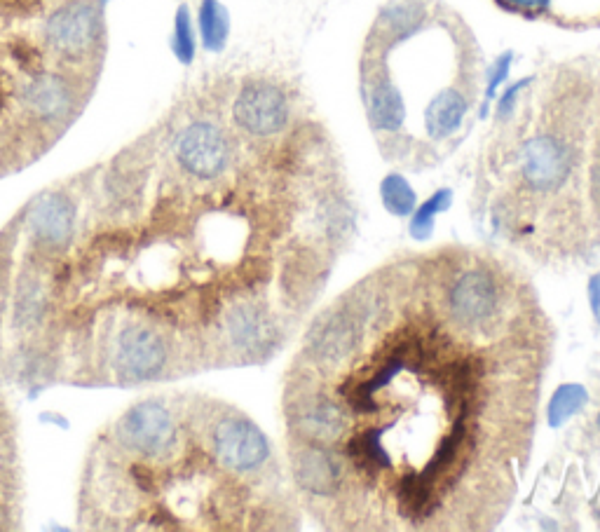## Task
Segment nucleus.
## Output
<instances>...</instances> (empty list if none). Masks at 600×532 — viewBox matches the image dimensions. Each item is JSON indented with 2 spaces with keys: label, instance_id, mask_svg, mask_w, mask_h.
<instances>
[{
  "label": "nucleus",
  "instance_id": "f257e3e1",
  "mask_svg": "<svg viewBox=\"0 0 600 532\" xmlns=\"http://www.w3.org/2000/svg\"><path fill=\"white\" fill-rule=\"evenodd\" d=\"M282 207L244 169L183 172L139 136L31 195L0 228L45 296L33 390H143L216 371L225 315L272 296Z\"/></svg>",
  "mask_w": 600,
  "mask_h": 532
},
{
  "label": "nucleus",
  "instance_id": "f03ea898",
  "mask_svg": "<svg viewBox=\"0 0 600 532\" xmlns=\"http://www.w3.org/2000/svg\"><path fill=\"white\" fill-rule=\"evenodd\" d=\"M357 343L331 368L289 373L329 394L343 472L338 530H486L528 467L549 364L547 317L474 336L436 305L427 256L394 261L345 291Z\"/></svg>",
  "mask_w": 600,
  "mask_h": 532
},
{
  "label": "nucleus",
  "instance_id": "7ed1b4c3",
  "mask_svg": "<svg viewBox=\"0 0 600 532\" xmlns=\"http://www.w3.org/2000/svg\"><path fill=\"white\" fill-rule=\"evenodd\" d=\"M75 518L104 532L258 530L282 521V500L225 472L204 441L193 392H153L92 439Z\"/></svg>",
  "mask_w": 600,
  "mask_h": 532
},
{
  "label": "nucleus",
  "instance_id": "20e7f679",
  "mask_svg": "<svg viewBox=\"0 0 600 532\" xmlns=\"http://www.w3.org/2000/svg\"><path fill=\"white\" fill-rule=\"evenodd\" d=\"M104 0H0V181L50 153L104 71Z\"/></svg>",
  "mask_w": 600,
  "mask_h": 532
},
{
  "label": "nucleus",
  "instance_id": "39448f33",
  "mask_svg": "<svg viewBox=\"0 0 600 532\" xmlns=\"http://www.w3.org/2000/svg\"><path fill=\"white\" fill-rule=\"evenodd\" d=\"M202 436L225 472L263 493H282V469L268 434L242 408L193 392Z\"/></svg>",
  "mask_w": 600,
  "mask_h": 532
},
{
  "label": "nucleus",
  "instance_id": "423d86ee",
  "mask_svg": "<svg viewBox=\"0 0 600 532\" xmlns=\"http://www.w3.org/2000/svg\"><path fill=\"white\" fill-rule=\"evenodd\" d=\"M577 150L563 136L542 132L530 136L518 150L516 172L525 200L554 202L575 179Z\"/></svg>",
  "mask_w": 600,
  "mask_h": 532
},
{
  "label": "nucleus",
  "instance_id": "0eeeda50",
  "mask_svg": "<svg viewBox=\"0 0 600 532\" xmlns=\"http://www.w3.org/2000/svg\"><path fill=\"white\" fill-rule=\"evenodd\" d=\"M230 122L249 141L275 139L291 122L289 94L270 80H244L230 101Z\"/></svg>",
  "mask_w": 600,
  "mask_h": 532
},
{
  "label": "nucleus",
  "instance_id": "6e6552de",
  "mask_svg": "<svg viewBox=\"0 0 600 532\" xmlns=\"http://www.w3.org/2000/svg\"><path fill=\"white\" fill-rule=\"evenodd\" d=\"M24 518V465L19 420L0 383V532L22 528Z\"/></svg>",
  "mask_w": 600,
  "mask_h": 532
},
{
  "label": "nucleus",
  "instance_id": "1a4fd4ad",
  "mask_svg": "<svg viewBox=\"0 0 600 532\" xmlns=\"http://www.w3.org/2000/svg\"><path fill=\"white\" fill-rule=\"evenodd\" d=\"M361 99L373 132L397 134L406 122V99L385 68L368 66L361 78Z\"/></svg>",
  "mask_w": 600,
  "mask_h": 532
},
{
  "label": "nucleus",
  "instance_id": "9d476101",
  "mask_svg": "<svg viewBox=\"0 0 600 532\" xmlns=\"http://www.w3.org/2000/svg\"><path fill=\"white\" fill-rule=\"evenodd\" d=\"M469 113V101L458 87L436 92L425 108V129L432 141H446L460 132Z\"/></svg>",
  "mask_w": 600,
  "mask_h": 532
},
{
  "label": "nucleus",
  "instance_id": "9b49d317",
  "mask_svg": "<svg viewBox=\"0 0 600 532\" xmlns=\"http://www.w3.org/2000/svg\"><path fill=\"white\" fill-rule=\"evenodd\" d=\"M200 31H202V43L209 52H221L225 43H228L230 17H228V10H225L218 0H202Z\"/></svg>",
  "mask_w": 600,
  "mask_h": 532
},
{
  "label": "nucleus",
  "instance_id": "f8f14e48",
  "mask_svg": "<svg viewBox=\"0 0 600 532\" xmlns=\"http://www.w3.org/2000/svg\"><path fill=\"white\" fill-rule=\"evenodd\" d=\"M380 200H383V207L397 218L411 216L418 209V195H415L411 183L397 172L387 174L380 183Z\"/></svg>",
  "mask_w": 600,
  "mask_h": 532
},
{
  "label": "nucleus",
  "instance_id": "ddd939ff",
  "mask_svg": "<svg viewBox=\"0 0 600 532\" xmlns=\"http://www.w3.org/2000/svg\"><path fill=\"white\" fill-rule=\"evenodd\" d=\"M591 397L582 385H561L554 392L549 404V425L563 427L570 418H575L577 413H582Z\"/></svg>",
  "mask_w": 600,
  "mask_h": 532
},
{
  "label": "nucleus",
  "instance_id": "4468645a",
  "mask_svg": "<svg viewBox=\"0 0 600 532\" xmlns=\"http://www.w3.org/2000/svg\"><path fill=\"white\" fill-rule=\"evenodd\" d=\"M453 202V190L450 188H441L429 197L427 202H422L420 209L413 211V221L408 225V233H411L413 240H429L434 233V218L441 211H446Z\"/></svg>",
  "mask_w": 600,
  "mask_h": 532
},
{
  "label": "nucleus",
  "instance_id": "2eb2a0df",
  "mask_svg": "<svg viewBox=\"0 0 600 532\" xmlns=\"http://www.w3.org/2000/svg\"><path fill=\"white\" fill-rule=\"evenodd\" d=\"M174 50L179 54L181 61H190L195 54V40H193V26H190V10L183 5L176 15V33H174Z\"/></svg>",
  "mask_w": 600,
  "mask_h": 532
},
{
  "label": "nucleus",
  "instance_id": "dca6fc26",
  "mask_svg": "<svg viewBox=\"0 0 600 532\" xmlns=\"http://www.w3.org/2000/svg\"><path fill=\"white\" fill-rule=\"evenodd\" d=\"M511 64H514V52H504V54H500V57L495 59V64L490 66V71H488V87H486V104H483V111H481L483 118H486V115H488L490 101H495V97H497V87L504 85V80L509 78Z\"/></svg>",
  "mask_w": 600,
  "mask_h": 532
},
{
  "label": "nucleus",
  "instance_id": "f3484780",
  "mask_svg": "<svg viewBox=\"0 0 600 532\" xmlns=\"http://www.w3.org/2000/svg\"><path fill=\"white\" fill-rule=\"evenodd\" d=\"M530 83H533V78H523V80H518L516 85H509L507 90H504V94H500V99H497V106H495L497 120H509L511 115H514L516 104H518V97H521V92Z\"/></svg>",
  "mask_w": 600,
  "mask_h": 532
},
{
  "label": "nucleus",
  "instance_id": "a211bd4d",
  "mask_svg": "<svg viewBox=\"0 0 600 532\" xmlns=\"http://www.w3.org/2000/svg\"><path fill=\"white\" fill-rule=\"evenodd\" d=\"M589 305L593 319L600 324V272H596V275L589 279Z\"/></svg>",
  "mask_w": 600,
  "mask_h": 532
},
{
  "label": "nucleus",
  "instance_id": "6ab92c4d",
  "mask_svg": "<svg viewBox=\"0 0 600 532\" xmlns=\"http://www.w3.org/2000/svg\"><path fill=\"white\" fill-rule=\"evenodd\" d=\"M504 5H511V8L516 10H533L535 8V0H502Z\"/></svg>",
  "mask_w": 600,
  "mask_h": 532
},
{
  "label": "nucleus",
  "instance_id": "aec40b11",
  "mask_svg": "<svg viewBox=\"0 0 600 532\" xmlns=\"http://www.w3.org/2000/svg\"><path fill=\"white\" fill-rule=\"evenodd\" d=\"M551 0H535V10H549Z\"/></svg>",
  "mask_w": 600,
  "mask_h": 532
},
{
  "label": "nucleus",
  "instance_id": "412c9836",
  "mask_svg": "<svg viewBox=\"0 0 600 532\" xmlns=\"http://www.w3.org/2000/svg\"><path fill=\"white\" fill-rule=\"evenodd\" d=\"M596 429H598V436H600V411L596 415Z\"/></svg>",
  "mask_w": 600,
  "mask_h": 532
}]
</instances>
